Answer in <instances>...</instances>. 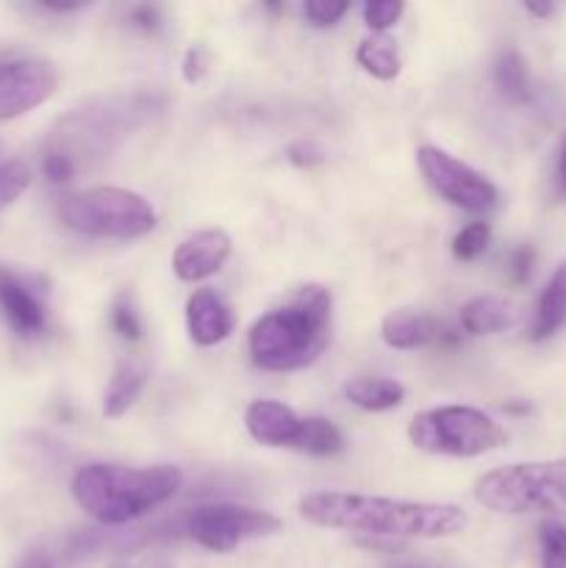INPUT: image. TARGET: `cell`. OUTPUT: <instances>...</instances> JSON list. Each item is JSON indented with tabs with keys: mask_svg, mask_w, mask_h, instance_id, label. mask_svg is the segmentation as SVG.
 Returning <instances> with one entry per match:
<instances>
[{
	"mask_svg": "<svg viewBox=\"0 0 566 568\" xmlns=\"http://www.w3.org/2000/svg\"><path fill=\"white\" fill-rule=\"evenodd\" d=\"M300 516L316 527L370 538H449L469 525V516L458 505L408 503L344 491L309 494L300 499Z\"/></svg>",
	"mask_w": 566,
	"mask_h": 568,
	"instance_id": "1",
	"label": "cell"
},
{
	"mask_svg": "<svg viewBox=\"0 0 566 568\" xmlns=\"http://www.w3.org/2000/svg\"><path fill=\"white\" fill-rule=\"evenodd\" d=\"M333 300L316 283L300 286L277 308L250 327L247 347L255 366L266 372H297L314 364L331 342Z\"/></svg>",
	"mask_w": 566,
	"mask_h": 568,
	"instance_id": "2",
	"label": "cell"
},
{
	"mask_svg": "<svg viewBox=\"0 0 566 568\" xmlns=\"http://www.w3.org/2000/svg\"><path fill=\"white\" fill-rule=\"evenodd\" d=\"M181 486L183 471L178 466L89 464L72 477V497L94 521L120 527L170 503Z\"/></svg>",
	"mask_w": 566,
	"mask_h": 568,
	"instance_id": "3",
	"label": "cell"
},
{
	"mask_svg": "<svg viewBox=\"0 0 566 568\" xmlns=\"http://www.w3.org/2000/svg\"><path fill=\"white\" fill-rule=\"evenodd\" d=\"M475 499L494 514L566 519V458L511 464L475 483Z\"/></svg>",
	"mask_w": 566,
	"mask_h": 568,
	"instance_id": "4",
	"label": "cell"
},
{
	"mask_svg": "<svg viewBox=\"0 0 566 568\" xmlns=\"http://www.w3.org/2000/svg\"><path fill=\"white\" fill-rule=\"evenodd\" d=\"M59 216L70 231L92 239H142L155 227V211L131 189L94 186L64 197Z\"/></svg>",
	"mask_w": 566,
	"mask_h": 568,
	"instance_id": "5",
	"label": "cell"
},
{
	"mask_svg": "<svg viewBox=\"0 0 566 568\" xmlns=\"http://www.w3.org/2000/svg\"><path fill=\"white\" fill-rule=\"evenodd\" d=\"M408 438L427 455L477 458L505 447L508 433L483 410L469 405H442L416 414L408 425Z\"/></svg>",
	"mask_w": 566,
	"mask_h": 568,
	"instance_id": "6",
	"label": "cell"
},
{
	"mask_svg": "<svg viewBox=\"0 0 566 568\" xmlns=\"http://www.w3.org/2000/svg\"><path fill=\"white\" fill-rule=\"evenodd\" d=\"M277 530H281L277 516L247 508V505H198L186 516L189 538L198 541L203 549H209V552H233L239 544L275 536Z\"/></svg>",
	"mask_w": 566,
	"mask_h": 568,
	"instance_id": "7",
	"label": "cell"
},
{
	"mask_svg": "<svg viewBox=\"0 0 566 568\" xmlns=\"http://www.w3.org/2000/svg\"><path fill=\"white\" fill-rule=\"evenodd\" d=\"M416 164H420L422 178L427 186L447 200L449 205L464 211H488L497 203V186L481 172L472 170L469 164L449 155L447 150L422 144L416 150Z\"/></svg>",
	"mask_w": 566,
	"mask_h": 568,
	"instance_id": "8",
	"label": "cell"
},
{
	"mask_svg": "<svg viewBox=\"0 0 566 568\" xmlns=\"http://www.w3.org/2000/svg\"><path fill=\"white\" fill-rule=\"evenodd\" d=\"M59 72L48 59L0 61V122L28 114L53 98Z\"/></svg>",
	"mask_w": 566,
	"mask_h": 568,
	"instance_id": "9",
	"label": "cell"
},
{
	"mask_svg": "<svg viewBox=\"0 0 566 568\" xmlns=\"http://www.w3.org/2000/svg\"><path fill=\"white\" fill-rule=\"evenodd\" d=\"M231 236L225 231L205 227V231H198L178 244L175 255H172V272L183 283L205 281L225 266V261L231 258Z\"/></svg>",
	"mask_w": 566,
	"mask_h": 568,
	"instance_id": "10",
	"label": "cell"
},
{
	"mask_svg": "<svg viewBox=\"0 0 566 568\" xmlns=\"http://www.w3.org/2000/svg\"><path fill=\"white\" fill-rule=\"evenodd\" d=\"M0 314L11 331L22 338H33L44 331V305L33 288L17 272L0 266Z\"/></svg>",
	"mask_w": 566,
	"mask_h": 568,
	"instance_id": "11",
	"label": "cell"
},
{
	"mask_svg": "<svg viewBox=\"0 0 566 568\" xmlns=\"http://www.w3.org/2000/svg\"><path fill=\"white\" fill-rule=\"evenodd\" d=\"M244 427L264 447L297 449L303 419L289 405L275 403V399H255L244 410Z\"/></svg>",
	"mask_w": 566,
	"mask_h": 568,
	"instance_id": "12",
	"label": "cell"
},
{
	"mask_svg": "<svg viewBox=\"0 0 566 568\" xmlns=\"http://www.w3.org/2000/svg\"><path fill=\"white\" fill-rule=\"evenodd\" d=\"M233 325L236 320H233L231 305L211 288H198L186 300V327L198 347H214L225 342L233 333Z\"/></svg>",
	"mask_w": 566,
	"mask_h": 568,
	"instance_id": "13",
	"label": "cell"
},
{
	"mask_svg": "<svg viewBox=\"0 0 566 568\" xmlns=\"http://www.w3.org/2000/svg\"><path fill=\"white\" fill-rule=\"evenodd\" d=\"M519 322V308L511 300L494 297V294H483V297L469 300L461 308V327L469 336H492V333H503Z\"/></svg>",
	"mask_w": 566,
	"mask_h": 568,
	"instance_id": "14",
	"label": "cell"
},
{
	"mask_svg": "<svg viewBox=\"0 0 566 568\" xmlns=\"http://www.w3.org/2000/svg\"><path fill=\"white\" fill-rule=\"evenodd\" d=\"M560 327H566V258L555 266L542 297H538L530 338L533 342H544V338L555 336Z\"/></svg>",
	"mask_w": 566,
	"mask_h": 568,
	"instance_id": "15",
	"label": "cell"
},
{
	"mask_svg": "<svg viewBox=\"0 0 566 568\" xmlns=\"http://www.w3.org/2000/svg\"><path fill=\"white\" fill-rule=\"evenodd\" d=\"M436 333V322L427 320V316L414 314V311L397 308L392 314L383 316L381 322V338L386 347L392 349H416L425 347L427 342H433Z\"/></svg>",
	"mask_w": 566,
	"mask_h": 568,
	"instance_id": "16",
	"label": "cell"
},
{
	"mask_svg": "<svg viewBox=\"0 0 566 568\" xmlns=\"http://www.w3.org/2000/svg\"><path fill=\"white\" fill-rule=\"evenodd\" d=\"M144 383H148V369L139 361H120L111 375L109 388L103 394V414L109 419H120V416L128 414L133 403L142 394Z\"/></svg>",
	"mask_w": 566,
	"mask_h": 568,
	"instance_id": "17",
	"label": "cell"
},
{
	"mask_svg": "<svg viewBox=\"0 0 566 568\" xmlns=\"http://www.w3.org/2000/svg\"><path fill=\"white\" fill-rule=\"evenodd\" d=\"M344 397L361 410L377 414V410L397 408L405 399V386L392 377H355L344 386Z\"/></svg>",
	"mask_w": 566,
	"mask_h": 568,
	"instance_id": "18",
	"label": "cell"
},
{
	"mask_svg": "<svg viewBox=\"0 0 566 568\" xmlns=\"http://www.w3.org/2000/svg\"><path fill=\"white\" fill-rule=\"evenodd\" d=\"M355 61H358L370 75L381 78V81L397 78L400 67H403L397 53V42H394L388 33H372V37H366L364 42L358 44V50H355Z\"/></svg>",
	"mask_w": 566,
	"mask_h": 568,
	"instance_id": "19",
	"label": "cell"
},
{
	"mask_svg": "<svg viewBox=\"0 0 566 568\" xmlns=\"http://www.w3.org/2000/svg\"><path fill=\"white\" fill-rule=\"evenodd\" d=\"M297 449L300 453L316 455V458H327V455L342 453L344 436L331 419H322V416H309V419H303V433H300Z\"/></svg>",
	"mask_w": 566,
	"mask_h": 568,
	"instance_id": "20",
	"label": "cell"
},
{
	"mask_svg": "<svg viewBox=\"0 0 566 568\" xmlns=\"http://www.w3.org/2000/svg\"><path fill=\"white\" fill-rule=\"evenodd\" d=\"M494 83H497L499 94L514 103H525L527 100V67L516 50H505L494 67Z\"/></svg>",
	"mask_w": 566,
	"mask_h": 568,
	"instance_id": "21",
	"label": "cell"
},
{
	"mask_svg": "<svg viewBox=\"0 0 566 568\" xmlns=\"http://www.w3.org/2000/svg\"><path fill=\"white\" fill-rule=\"evenodd\" d=\"M31 186V166L20 159H11L0 144V209L14 203Z\"/></svg>",
	"mask_w": 566,
	"mask_h": 568,
	"instance_id": "22",
	"label": "cell"
},
{
	"mask_svg": "<svg viewBox=\"0 0 566 568\" xmlns=\"http://www.w3.org/2000/svg\"><path fill=\"white\" fill-rule=\"evenodd\" d=\"M542 568H566V521L544 519L538 527Z\"/></svg>",
	"mask_w": 566,
	"mask_h": 568,
	"instance_id": "23",
	"label": "cell"
},
{
	"mask_svg": "<svg viewBox=\"0 0 566 568\" xmlns=\"http://www.w3.org/2000/svg\"><path fill=\"white\" fill-rule=\"evenodd\" d=\"M492 242V227L486 222H472L461 227L453 239V255L458 261H475Z\"/></svg>",
	"mask_w": 566,
	"mask_h": 568,
	"instance_id": "24",
	"label": "cell"
},
{
	"mask_svg": "<svg viewBox=\"0 0 566 568\" xmlns=\"http://www.w3.org/2000/svg\"><path fill=\"white\" fill-rule=\"evenodd\" d=\"M403 11L405 3L400 0H372L364 6V20L375 33H386L403 17Z\"/></svg>",
	"mask_w": 566,
	"mask_h": 568,
	"instance_id": "25",
	"label": "cell"
},
{
	"mask_svg": "<svg viewBox=\"0 0 566 568\" xmlns=\"http://www.w3.org/2000/svg\"><path fill=\"white\" fill-rule=\"evenodd\" d=\"M350 3L347 0H309L303 6L305 17H309L311 26L316 28H327V26H336L344 14H347Z\"/></svg>",
	"mask_w": 566,
	"mask_h": 568,
	"instance_id": "26",
	"label": "cell"
},
{
	"mask_svg": "<svg viewBox=\"0 0 566 568\" xmlns=\"http://www.w3.org/2000/svg\"><path fill=\"white\" fill-rule=\"evenodd\" d=\"M111 327H114V331L120 333V338H125V342H137V338L142 336V322H139L137 311L131 308V303H128L125 297L117 300L114 308H111Z\"/></svg>",
	"mask_w": 566,
	"mask_h": 568,
	"instance_id": "27",
	"label": "cell"
},
{
	"mask_svg": "<svg viewBox=\"0 0 566 568\" xmlns=\"http://www.w3.org/2000/svg\"><path fill=\"white\" fill-rule=\"evenodd\" d=\"M42 172L50 183H67L72 181V175L78 172V161L70 159L67 153H61V150L50 148L48 153L42 155Z\"/></svg>",
	"mask_w": 566,
	"mask_h": 568,
	"instance_id": "28",
	"label": "cell"
},
{
	"mask_svg": "<svg viewBox=\"0 0 566 568\" xmlns=\"http://www.w3.org/2000/svg\"><path fill=\"white\" fill-rule=\"evenodd\" d=\"M209 72V53H205L200 44L186 50V59H183V81L186 83H200Z\"/></svg>",
	"mask_w": 566,
	"mask_h": 568,
	"instance_id": "29",
	"label": "cell"
},
{
	"mask_svg": "<svg viewBox=\"0 0 566 568\" xmlns=\"http://www.w3.org/2000/svg\"><path fill=\"white\" fill-rule=\"evenodd\" d=\"M286 155L294 166H316L325 161V150L314 142H294L286 150Z\"/></svg>",
	"mask_w": 566,
	"mask_h": 568,
	"instance_id": "30",
	"label": "cell"
},
{
	"mask_svg": "<svg viewBox=\"0 0 566 568\" xmlns=\"http://www.w3.org/2000/svg\"><path fill=\"white\" fill-rule=\"evenodd\" d=\"M533 261H536V253L533 247H519L514 255H511V281L525 283L530 277Z\"/></svg>",
	"mask_w": 566,
	"mask_h": 568,
	"instance_id": "31",
	"label": "cell"
},
{
	"mask_svg": "<svg viewBox=\"0 0 566 568\" xmlns=\"http://www.w3.org/2000/svg\"><path fill=\"white\" fill-rule=\"evenodd\" d=\"M17 568H55V566H53V558H50L48 552H42V549H33V552H28L26 558L20 560V566Z\"/></svg>",
	"mask_w": 566,
	"mask_h": 568,
	"instance_id": "32",
	"label": "cell"
},
{
	"mask_svg": "<svg viewBox=\"0 0 566 568\" xmlns=\"http://www.w3.org/2000/svg\"><path fill=\"white\" fill-rule=\"evenodd\" d=\"M555 189H558L560 197H566V139L564 144H560L558 166H555Z\"/></svg>",
	"mask_w": 566,
	"mask_h": 568,
	"instance_id": "33",
	"label": "cell"
},
{
	"mask_svg": "<svg viewBox=\"0 0 566 568\" xmlns=\"http://www.w3.org/2000/svg\"><path fill=\"white\" fill-rule=\"evenodd\" d=\"M133 22H137L139 28H155L159 26V17H155V11L150 9V6H139V9L133 11Z\"/></svg>",
	"mask_w": 566,
	"mask_h": 568,
	"instance_id": "34",
	"label": "cell"
},
{
	"mask_svg": "<svg viewBox=\"0 0 566 568\" xmlns=\"http://www.w3.org/2000/svg\"><path fill=\"white\" fill-rule=\"evenodd\" d=\"M525 9L536 17H549L553 14V3H525Z\"/></svg>",
	"mask_w": 566,
	"mask_h": 568,
	"instance_id": "35",
	"label": "cell"
},
{
	"mask_svg": "<svg viewBox=\"0 0 566 568\" xmlns=\"http://www.w3.org/2000/svg\"><path fill=\"white\" fill-rule=\"evenodd\" d=\"M109 568H131L128 564H114V566H109Z\"/></svg>",
	"mask_w": 566,
	"mask_h": 568,
	"instance_id": "36",
	"label": "cell"
}]
</instances>
